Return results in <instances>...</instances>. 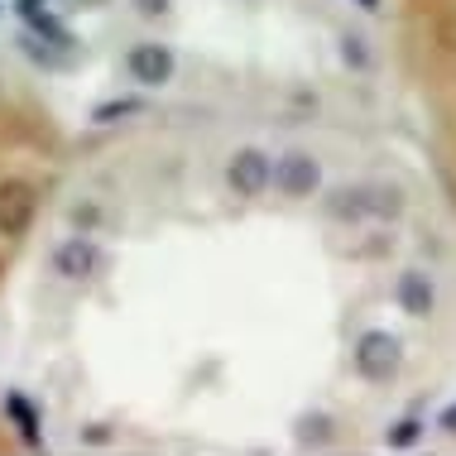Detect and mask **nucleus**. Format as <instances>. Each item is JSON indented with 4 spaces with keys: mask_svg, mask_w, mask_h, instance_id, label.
I'll return each instance as SVG.
<instances>
[{
    "mask_svg": "<svg viewBox=\"0 0 456 456\" xmlns=\"http://www.w3.org/2000/svg\"><path fill=\"white\" fill-rule=\"evenodd\" d=\"M394 303H399V313H409V317H428L437 307L433 279H428L423 269H403V274L394 279Z\"/></svg>",
    "mask_w": 456,
    "mask_h": 456,
    "instance_id": "nucleus-6",
    "label": "nucleus"
},
{
    "mask_svg": "<svg viewBox=\"0 0 456 456\" xmlns=\"http://www.w3.org/2000/svg\"><path fill=\"white\" fill-rule=\"evenodd\" d=\"M96 265H102V250H96L87 236H68V240L53 250V269H58L63 279H72V283H77V279H92Z\"/></svg>",
    "mask_w": 456,
    "mask_h": 456,
    "instance_id": "nucleus-7",
    "label": "nucleus"
},
{
    "mask_svg": "<svg viewBox=\"0 0 456 456\" xmlns=\"http://www.w3.org/2000/svg\"><path fill=\"white\" fill-rule=\"evenodd\" d=\"M174 68H178V58L168 44H134L126 53L130 82H140V87H150V92L164 87V82H174Z\"/></svg>",
    "mask_w": 456,
    "mask_h": 456,
    "instance_id": "nucleus-3",
    "label": "nucleus"
},
{
    "mask_svg": "<svg viewBox=\"0 0 456 456\" xmlns=\"http://www.w3.org/2000/svg\"><path fill=\"white\" fill-rule=\"evenodd\" d=\"M337 437V418L313 409V413H298V423H293V442L298 447H327V442Z\"/></svg>",
    "mask_w": 456,
    "mask_h": 456,
    "instance_id": "nucleus-8",
    "label": "nucleus"
},
{
    "mask_svg": "<svg viewBox=\"0 0 456 456\" xmlns=\"http://www.w3.org/2000/svg\"><path fill=\"white\" fill-rule=\"evenodd\" d=\"M341 58H346L355 72H365V68H370V48H365L361 34H346V39H341Z\"/></svg>",
    "mask_w": 456,
    "mask_h": 456,
    "instance_id": "nucleus-13",
    "label": "nucleus"
},
{
    "mask_svg": "<svg viewBox=\"0 0 456 456\" xmlns=\"http://www.w3.org/2000/svg\"><path fill=\"white\" fill-rule=\"evenodd\" d=\"M134 110H140V102H134V96H120V102H102V106H96L92 120H96V126H116V120L134 116Z\"/></svg>",
    "mask_w": 456,
    "mask_h": 456,
    "instance_id": "nucleus-10",
    "label": "nucleus"
},
{
    "mask_svg": "<svg viewBox=\"0 0 456 456\" xmlns=\"http://www.w3.org/2000/svg\"><path fill=\"white\" fill-rule=\"evenodd\" d=\"M110 437H116V433H110V423H87V428H82V442H92V447H106Z\"/></svg>",
    "mask_w": 456,
    "mask_h": 456,
    "instance_id": "nucleus-14",
    "label": "nucleus"
},
{
    "mask_svg": "<svg viewBox=\"0 0 456 456\" xmlns=\"http://www.w3.org/2000/svg\"><path fill=\"white\" fill-rule=\"evenodd\" d=\"M34 212H39L34 188H29V183H20V178H10L5 188H0V231H5V236H24L29 221H34Z\"/></svg>",
    "mask_w": 456,
    "mask_h": 456,
    "instance_id": "nucleus-5",
    "label": "nucleus"
},
{
    "mask_svg": "<svg viewBox=\"0 0 456 456\" xmlns=\"http://www.w3.org/2000/svg\"><path fill=\"white\" fill-rule=\"evenodd\" d=\"M351 361H355V375L361 379H389L394 370L403 365V346H399V337L394 331H365L361 341H355V351H351Z\"/></svg>",
    "mask_w": 456,
    "mask_h": 456,
    "instance_id": "nucleus-1",
    "label": "nucleus"
},
{
    "mask_svg": "<svg viewBox=\"0 0 456 456\" xmlns=\"http://www.w3.org/2000/svg\"><path fill=\"white\" fill-rule=\"evenodd\" d=\"M134 10H140L144 20H164L168 15V0H130Z\"/></svg>",
    "mask_w": 456,
    "mask_h": 456,
    "instance_id": "nucleus-15",
    "label": "nucleus"
},
{
    "mask_svg": "<svg viewBox=\"0 0 456 456\" xmlns=\"http://www.w3.org/2000/svg\"><path fill=\"white\" fill-rule=\"evenodd\" d=\"M418 437H423V423H418V418H399V423H394L389 428V433H385V442H389V447L394 452H403V447H413V442Z\"/></svg>",
    "mask_w": 456,
    "mask_h": 456,
    "instance_id": "nucleus-12",
    "label": "nucleus"
},
{
    "mask_svg": "<svg viewBox=\"0 0 456 456\" xmlns=\"http://www.w3.org/2000/svg\"><path fill=\"white\" fill-rule=\"evenodd\" d=\"M269 188H279L283 197H313L322 188V168H317V159L307 150H289L269 168Z\"/></svg>",
    "mask_w": 456,
    "mask_h": 456,
    "instance_id": "nucleus-2",
    "label": "nucleus"
},
{
    "mask_svg": "<svg viewBox=\"0 0 456 456\" xmlns=\"http://www.w3.org/2000/svg\"><path fill=\"white\" fill-rule=\"evenodd\" d=\"M327 216H337V221L370 216V188H337V192H327Z\"/></svg>",
    "mask_w": 456,
    "mask_h": 456,
    "instance_id": "nucleus-9",
    "label": "nucleus"
},
{
    "mask_svg": "<svg viewBox=\"0 0 456 456\" xmlns=\"http://www.w3.org/2000/svg\"><path fill=\"white\" fill-rule=\"evenodd\" d=\"M403 212V197L399 188H370V216H399Z\"/></svg>",
    "mask_w": 456,
    "mask_h": 456,
    "instance_id": "nucleus-11",
    "label": "nucleus"
},
{
    "mask_svg": "<svg viewBox=\"0 0 456 456\" xmlns=\"http://www.w3.org/2000/svg\"><path fill=\"white\" fill-rule=\"evenodd\" d=\"M442 428H447V433H456V409H447V413H442Z\"/></svg>",
    "mask_w": 456,
    "mask_h": 456,
    "instance_id": "nucleus-16",
    "label": "nucleus"
},
{
    "mask_svg": "<svg viewBox=\"0 0 456 456\" xmlns=\"http://www.w3.org/2000/svg\"><path fill=\"white\" fill-rule=\"evenodd\" d=\"M361 5H365V10H379V0H361Z\"/></svg>",
    "mask_w": 456,
    "mask_h": 456,
    "instance_id": "nucleus-17",
    "label": "nucleus"
},
{
    "mask_svg": "<svg viewBox=\"0 0 456 456\" xmlns=\"http://www.w3.org/2000/svg\"><path fill=\"white\" fill-rule=\"evenodd\" d=\"M269 168H274V159L265 150H236L226 164V183L236 188V197H260L269 188Z\"/></svg>",
    "mask_w": 456,
    "mask_h": 456,
    "instance_id": "nucleus-4",
    "label": "nucleus"
}]
</instances>
